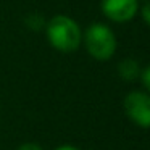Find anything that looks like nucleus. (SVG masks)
<instances>
[{
	"label": "nucleus",
	"mask_w": 150,
	"mask_h": 150,
	"mask_svg": "<svg viewBox=\"0 0 150 150\" xmlns=\"http://www.w3.org/2000/svg\"><path fill=\"white\" fill-rule=\"evenodd\" d=\"M124 111L127 118L139 127H150V94L134 91L124 98Z\"/></svg>",
	"instance_id": "7ed1b4c3"
},
{
	"label": "nucleus",
	"mask_w": 150,
	"mask_h": 150,
	"mask_svg": "<svg viewBox=\"0 0 150 150\" xmlns=\"http://www.w3.org/2000/svg\"><path fill=\"white\" fill-rule=\"evenodd\" d=\"M102 11L115 23H127L139 11V0H102Z\"/></svg>",
	"instance_id": "20e7f679"
},
{
	"label": "nucleus",
	"mask_w": 150,
	"mask_h": 150,
	"mask_svg": "<svg viewBox=\"0 0 150 150\" xmlns=\"http://www.w3.org/2000/svg\"><path fill=\"white\" fill-rule=\"evenodd\" d=\"M140 13H142L144 21L150 26V0H149V2H145V5L142 7V11H140Z\"/></svg>",
	"instance_id": "0eeeda50"
},
{
	"label": "nucleus",
	"mask_w": 150,
	"mask_h": 150,
	"mask_svg": "<svg viewBox=\"0 0 150 150\" xmlns=\"http://www.w3.org/2000/svg\"><path fill=\"white\" fill-rule=\"evenodd\" d=\"M82 42L87 53L98 62H107L116 52V36L110 26L103 23H92L82 34Z\"/></svg>",
	"instance_id": "f03ea898"
},
{
	"label": "nucleus",
	"mask_w": 150,
	"mask_h": 150,
	"mask_svg": "<svg viewBox=\"0 0 150 150\" xmlns=\"http://www.w3.org/2000/svg\"><path fill=\"white\" fill-rule=\"evenodd\" d=\"M142 82H144V86L150 91V65L142 71Z\"/></svg>",
	"instance_id": "6e6552de"
},
{
	"label": "nucleus",
	"mask_w": 150,
	"mask_h": 150,
	"mask_svg": "<svg viewBox=\"0 0 150 150\" xmlns=\"http://www.w3.org/2000/svg\"><path fill=\"white\" fill-rule=\"evenodd\" d=\"M49 44L62 53H71L81 47L82 31L78 21L68 15H55L45 23Z\"/></svg>",
	"instance_id": "f257e3e1"
},
{
	"label": "nucleus",
	"mask_w": 150,
	"mask_h": 150,
	"mask_svg": "<svg viewBox=\"0 0 150 150\" xmlns=\"http://www.w3.org/2000/svg\"><path fill=\"white\" fill-rule=\"evenodd\" d=\"M118 73L124 81H134L136 78H139L140 74V68L139 63L132 58H126L118 65Z\"/></svg>",
	"instance_id": "39448f33"
},
{
	"label": "nucleus",
	"mask_w": 150,
	"mask_h": 150,
	"mask_svg": "<svg viewBox=\"0 0 150 150\" xmlns=\"http://www.w3.org/2000/svg\"><path fill=\"white\" fill-rule=\"evenodd\" d=\"M16 150H44V149L36 142H26V144H21Z\"/></svg>",
	"instance_id": "423d86ee"
},
{
	"label": "nucleus",
	"mask_w": 150,
	"mask_h": 150,
	"mask_svg": "<svg viewBox=\"0 0 150 150\" xmlns=\"http://www.w3.org/2000/svg\"><path fill=\"white\" fill-rule=\"evenodd\" d=\"M55 150H79L78 147H74V145H68V144H66V145H60V147H57Z\"/></svg>",
	"instance_id": "1a4fd4ad"
}]
</instances>
